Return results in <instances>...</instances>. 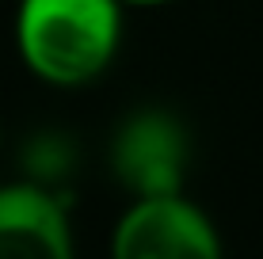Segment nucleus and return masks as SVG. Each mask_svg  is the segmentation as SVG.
Segmentation results:
<instances>
[{"label":"nucleus","mask_w":263,"mask_h":259,"mask_svg":"<svg viewBox=\"0 0 263 259\" xmlns=\"http://www.w3.org/2000/svg\"><path fill=\"white\" fill-rule=\"evenodd\" d=\"M122 34L119 0H23L15 15L20 57L46 84L77 88L111 65Z\"/></svg>","instance_id":"f257e3e1"},{"label":"nucleus","mask_w":263,"mask_h":259,"mask_svg":"<svg viewBox=\"0 0 263 259\" xmlns=\"http://www.w3.org/2000/svg\"><path fill=\"white\" fill-rule=\"evenodd\" d=\"M111 259H225L214 221L183 194L134 198L111 233Z\"/></svg>","instance_id":"f03ea898"},{"label":"nucleus","mask_w":263,"mask_h":259,"mask_svg":"<svg viewBox=\"0 0 263 259\" xmlns=\"http://www.w3.org/2000/svg\"><path fill=\"white\" fill-rule=\"evenodd\" d=\"M111 168L134 198L183 194L187 133L164 111H141L122 122L111 149Z\"/></svg>","instance_id":"7ed1b4c3"},{"label":"nucleus","mask_w":263,"mask_h":259,"mask_svg":"<svg viewBox=\"0 0 263 259\" xmlns=\"http://www.w3.org/2000/svg\"><path fill=\"white\" fill-rule=\"evenodd\" d=\"M0 259H77L65 206L39 183L0 187Z\"/></svg>","instance_id":"20e7f679"},{"label":"nucleus","mask_w":263,"mask_h":259,"mask_svg":"<svg viewBox=\"0 0 263 259\" xmlns=\"http://www.w3.org/2000/svg\"><path fill=\"white\" fill-rule=\"evenodd\" d=\"M119 4H168V0H119Z\"/></svg>","instance_id":"39448f33"}]
</instances>
